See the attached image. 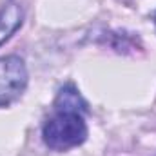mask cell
<instances>
[{"mask_svg":"<svg viewBox=\"0 0 156 156\" xmlns=\"http://www.w3.org/2000/svg\"><path fill=\"white\" fill-rule=\"evenodd\" d=\"M24 22V9L16 0H9L0 9V45L22 26Z\"/></svg>","mask_w":156,"mask_h":156,"instance_id":"3957f363","label":"cell"},{"mask_svg":"<svg viewBox=\"0 0 156 156\" xmlns=\"http://www.w3.org/2000/svg\"><path fill=\"white\" fill-rule=\"evenodd\" d=\"M87 109L56 105L53 115L45 120L42 136L49 149L53 151H67L73 149L87 138V123L83 120V113Z\"/></svg>","mask_w":156,"mask_h":156,"instance_id":"6da1fadb","label":"cell"},{"mask_svg":"<svg viewBox=\"0 0 156 156\" xmlns=\"http://www.w3.org/2000/svg\"><path fill=\"white\" fill-rule=\"evenodd\" d=\"M154 24H156V15H154Z\"/></svg>","mask_w":156,"mask_h":156,"instance_id":"277c9868","label":"cell"},{"mask_svg":"<svg viewBox=\"0 0 156 156\" xmlns=\"http://www.w3.org/2000/svg\"><path fill=\"white\" fill-rule=\"evenodd\" d=\"M27 87V69L20 56H0V107L18 100Z\"/></svg>","mask_w":156,"mask_h":156,"instance_id":"7a4b0ae2","label":"cell"}]
</instances>
